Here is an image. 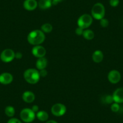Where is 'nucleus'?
I'll return each mask as SVG.
<instances>
[{
    "label": "nucleus",
    "mask_w": 123,
    "mask_h": 123,
    "mask_svg": "<svg viewBox=\"0 0 123 123\" xmlns=\"http://www.w3.org/2000/svg\"><path fill=\"white\" fill-rule=\"evenodd\" d=\"M45 39L44 33L40 30L31 31L27 36V41L31 45H39L43 43Z\"/></svg>",
    "instance_id": "nucleus-1"
},
{
    "label": "nucleus",
    "mask_w": 123,
    "mask_h": 123,
    "mask_svg": "<svg viewBox=\"0 0 123 123\" xmlns=\"http://www.w3.org/2000/svg\"><path fill=\"white\" fill-rule=\"evenodd\" d=\"M24 77L25 81L30 84L37 83L41 77L39 71L33 68L27 69L24 73Z\"/></svg>",
    "instance_id": "nucleus-2"
},
{
    "label": "nucleus",
    "mask_w": 123,
    "mask_h": 123,
    "mask_svg": "<svg viewBox=\"0 0 123 123\" xmlns=\"http://www.w3.org/2000/svg\"><path fill=\"white\" fill-rule=\"evenodd\" d=\"M92 18L95 19L100 20L105 16V8L103 4L100 3H97L94 4L91 10Z\"/></svg>",
    "instance_id": "nucleus-3"
},
{
    "label": "nucleus",
    "mask_w": 123,
    "mask_h": 123,
    "mask_svg": "<svg viewBox=\"0 0 123 123\" xmlns=\"http://www.w3.org/2000/svg\"><path fill=\"white\" fill-rule=\"evenodd\" d=\"M20 117L24 123H30L35 120L36 118V113L31 109L25 108L21 111L20 113Z\"/></svg>",
    "instance_id": "nucleus-4"
},
{
    "label": "nucleus",
    "mask_w": 123,
    "mask_h": 123,
    "mask_svg": "<svg viewBox=\"0 0 123 123\" xmlns=\"http://www.w3.org/2000/svg\"><path fill=\"white\" fill-rule=\"evenodd\" d=\"M93 19L92 16L89 14H84L80 16L78 19V26L83 29H86L88 28L92 23Z\"/></svg>",
    "instance_id": "nucleus-5"
},
{
    "label": "nucleus",
    "mask_w": 123,
    "mask_h": 123,
    "mask_svg": "<svg viewBox=\"0 0 123 123\" xmlns=\"http://www.w3.org/2000/svg\"><path fill=\"white\" fill-rule=\"evenodd\" d=\"M51 113L55 117L63 116L67 112V107L62 103H56L51 107Z\"/></svg>",
    "instance_id": "nucleus-6"
},
{
    "label": "nucleus",
    "mask_w": 123,
    "mask_h": 123,
    "mask_svg": "<svg viewBox=\"0 0 123 123\" xmlns=\"http://www.w3.org/2000/svg\"><path fill=\"white\" fill-rule=\"evenodd\" d=\"M0 58L5 63H9L15 58V53L11 49H6L1 53Z\"/></svg>",
    "instance_id": "nucleus-7"
},
{
    "label": "nucleus",
    "mask_w": 123,
    "mask_h": 123,
    "mask_svg": "<svg viewBox=\"0 0 123 123\" xmlns=\"http://www.w3.org/2000/svg\"><path fill=\"white\" fill-rule=\"evenodd\" d=\"M108 80L112 84H117L119 82L121 79V75L120 73L117 70L111 71L109 73L108 75H107Z\"/></svg>",
    "instance_id": "nucleus-8"
},
{
    "label": "nucleus",
    "mask_w": 123,
    "mask_h": 123,
    "mask_svg": "<svg viewBox=\"0 0 123 123\" xmlns=\"http://www.w3.org/2000/svg\"><path fill=\"white\" fill-rule=\"evenodd\" d=\"M32 54L34 56L37 58L43 57L46 54V49L43 47L41 45H36L33 48Z\"/></svg>",
    "instance_id": "nucleus-9"
},
{
    "label": "nucleus",
    "mask_w": 123,
    "mask_h": 123,
    "mask_svg": "<svg viewBox=\"0 0 123 123\" xmlns=\"http://www.w3.org/2000/svg\"><path fill=\"white\" fill-rule=\"evenodd\" d=\"M113 101L117 103H123V87L117 89L113 92Z\"/></svg>",
    "instance_id": "nucleus-10"
},
{
    "label": "nucleus",
    "mask_w": 123,
    "mask_h": 123,
    "mask_svg": "<svg viewBox=\"0 0 123 123\" xmlns=\"http://www.w3.org/2000/svg\"><path fill=\"white\" fill-rule=\"evenodd\" d=\"M23 6L25 10L33 11L37 8V2L36 0H25Z\"/></svg>",
    "instance_id": "nucleus-11"
},
{
    "label": "nucleus",
    "mask_w": 123,
    "mask_h": 123,
    "mask_svg": "<svg viewBox=\"0 0 123 123\" xmlns=\"http://www.w3.org/2000/svg\"><path fill=\"white\" fill-rule=\"evenodd\" d=\"M13 75L9 73H4L0 75V83L3 85H9L13 81Z\"/></svg>",
    "instance_id": "nucleus-12"
},
{
    "label": "nucleus",
    "mask_w": 123,
    "mask_h": 123,
    "mask_svg": "<svg viewBox=\"0 0 123 123\" xmlns=\"http://www.w3.org/2000/svg\"><path fill=\"white\" fill-rule=\"evenodd\" d=\"M22 97L24 101L27 103H33L35 100V95L33 92L28 91L24 92Z\"/></svg>",
    "instance_id": "nucleus-13"
},
{
    "label": "nucleus",
    "mask_w": 123,
    "mask_h": 123,
    "mask_svg": "<svg viewBox=\"0 0 123 123\" xmlns=\"http://www.w3.org/2000/svg\"><path fill=\"white\" fill-rule=\"evenodd\" d=\"M47 63H48L47 60L44 57H43L38 58L36 63V68L39 70H42V69H45V68L47 66Z\"/></svg>",
    "instance_id": "nucleus-14"
},
{
    "label": "nucleus",
    "mask_w": 123,
    "mask_h": 123,
    "mask_svg": "<svg viewBox=\"0 0 123 123\" xmlns=\"http://www.w3.org/2000/svg\"><path fill=\"white\" fill-rule=\"evenodd\" d=\"M104 55L102 51L100 50H96L92 54V59L95 63H100L103 60Z\"/></svg>",
    "instance_id": "nucleus-15"
},
{
    "label": "nucleus",
    "mask_w": 123,
    "mask_h": 123,
    "mask_svg": "<svg viewBox=\"0 0 123 123\" xmlns=\"http://www.w3.org/2000/svg\"><path fill=\"white\" fill-rule=\"evenodd\" d=\"M52 5V0H39L38 6L41 9H47Z\"/></svg>",
    "instance_id": "nucleus-16"
},
{
    "label": "nucleus",
    "mask_w": 123,
    "mask_h": 123,
    "mask_svg": "<svg viewBox=\"0 0 123 123\" xmlns=\"http://www.w3.org/2000/svg\"><path fill=\"white\" fill-rule=\"evenodd\" d=\"M36 116L37 119L41 121H46L48 119V117H49L48 113L44 111H38L36 113Z\"/></svg>",
    "instance_id": "nucleus-17"
},
{
    "label": "nucleus",
    "mask_w": 123,
    "mask_h": 123,
    "mask_svg": "<svg viewBox=\"0 0 123 123\" xmlns=\"http://www.w3.org/2000/svg\"><path fill=\"white\" fill-rule=\"evenodd\" d=\"M83 36L84 38L86 39L87 40H92V39H94V36H95V34H94V31L91 30H84L83 33Z\"/></svg>",
    "instance_id": "nucleus-18"
},
{
    "label": "nucleus",
    "mask_w": 123,
    "mask_h": 123,
    "mask_svg": "<svg viewBox=\"0 0 123 123\" xmlns=\"http://www.w3.org/2000/svg\"><path fill=\"white\" fill-rule=\"evenodd\" d=\"M5 113L7 117H13L15 113V108L11 106H7L5 109Z\"/></svg>",
    "instance_id": "nucleus-19"
},
{
    "label": "nucleus",
    "mask_w": 123,
    "mask_h": 123,
    "mask_svg": "<svg viewBox=\"0 0 123 123\" xmlns=\"http://www.w3.org/2000/svg\"><path fill=\"white\" fill-rule=\"evenodd\" d=\"M41 30L44 33H49L53 30V26L49 23H45L41 26Z\"/></svg>",
    "instance_id": "nucleus-20"
},
{
    "label": "nucleus",
    "mask_w": 123,
    "mask_h": 123,
    "mask_svg": "<svg viewBox=\"0 0 123 123\" xmlns=\"http://www.w3.org/2000/svg\"><path fill=\"white\" fill-rule=\"evenodd\" d=\"M111 110L112 112H118L120 109V106H119V104L117 103H114L111 105Z\"/></svg>",
    "instance_id": "nucleus-21"
},
{
    "label": "nucleus",
    "mask_w": 123,
    "mask_h": 123,
    "mask_svg": "<svg viewBox=\"0 0 123 123\" xmlns=\"http://www.w3.org/2000/svg\"><path fill=\"white\" fill-rule=\"evenodd\" d=\"M100 25H101V26L102 27L105 28V27H107V26L109 25V21L107 19L103 18V19H100Z\"/></svg>",
    "instance_id": "nucleus-22"
},
{
    "label": "nucleus",
    "mask_w": 123,
    "mask_h": 123,
    "mask_svg": "<svg viewBox=\"0 0 123 123\" xmlns=\"http://www.w3.org/2000/svg\"><path fill=\"white\" fill-rule=\"evenodd\" d=\"M105 101L106 103L107 104H111L113 101V97L112 95H107V96L105 97Z\"/></svg>",
    "instance_id": "nucleus-23"
},
{
    "label": "nucleus",
    "mask_w": 123,
    "mask_h": 123,
    "mask_svg": "<svg viewBox=\"0 0 123 123\" xmlns=\"http://www.w3.org/2000/svg\"><path fill=\"white\" fill-rule=\"evenodd\" d=\"M119 3V0H110L109 1V4L113 7H115L118 6Z\"/></svg>",
    "instance_id": "nucleus-24"
},
{
    "label": "nucleus",
    "mask_w": 123,
    "mask_h": 123,
    "mask_svg": "<svg viewBox=\"0 0 123 123\" xmlns=\"http://www.w3.org/2000/svg\"><path fill=\"white\" fill-rule=\"evenodd\" d=\"M75 31V33H76L77 35H79V36H80V35H83V31H84V29L78 27V28H76Z\"/></svg>",
    "instance_id": "nucleus-25"
},
{
    "label": "nucleus",
    "mask_w": 123,
    "mask_h": 123,
    "mask_svg": "<svg viewBox=\"0 0 123 123\" xmlns=\"http://www.w3.org/2000/svg\"><path fill=\"white\" fill-rule=\"evenodd\" d=\"M7 123H22V122L17 118H12L8 121Z\"/></svg>",
    "instance_id": "nucleus-26"
},
{
    "label": "nucleus",
    "mask_w": 123,
    "mask_h": 123,
    "mask_svg": "<svg viewBox=\"0 0 123 123\" xmlns=\"http://www.w3.org/2000/svg\"><path fill=\"white\" fill-rule=\"evenodd\" d=\"M48 73H47V70L45 69H42V70H40L39 71V74H40V76L41 77H45L46 75H47Z\"/></svg>",
    "instance_id": "nucleus-27"
},
{
    "label": "nucleus",
    "mask_w": 123,
    "mask_h": 123,
    "mask_svg": "<svg viewBox=\"0 0 123 123\" xmlns=\"http://www.w3.org/2000/svg\"><path fill=\"white\" fill-rule=\"evenodd\" d=\"M22 57V54L21 52H17L15 53V58L17 59H20Z\"/></svg>",
    "instance_id": "nucleus-28"
},
{
    "label": "nucleus",
    "mask_w": 123,
    "mask_h": 123,
    "mask_svg": "<svg viewBox=\"0 0 123 123\" xmlns=\"http://www.w3.org/2000/svg\"><path fill=\"white\" fill-rule=\"evenodd\" d=\"M31 109H32V111H33L35 113H36V112H37L39 111V107L37 105H34V106H33L32 107H31Z\"/></svg>",
    "instance_id": "nucleus-29"
},
{
    "label": "nucleus",
    "mask_w": 123,
    "mask_h": 123,
    "mask_svg": "<svg viewBox=\"0 0 123 123\" xmlns=\"http://www.w3.org/2000/svg\"><path fill=\"white\" fill-rule=\"evenodd\" d=\"M63 1V0H52V4L55 5V4H58L59 3L62 2Z\"/></svg>",
    "instance_id": "nucleus-30"
},
{
    "label": "nucleus",
    "mask_w": 123,
    "mask_h": 123,
    "mask_svg": "<svg viewBox=\"0 0 123 123\" xmlns=\"http://www.w3.org/2000/svg\"><path fill=\"white\" fill-rule=\"evenodd\" d=\"M46 123H58L54 120H49V121H48Z\"/></svg>",
    "instance_id": "nucleus-31"
}]
</instances>
